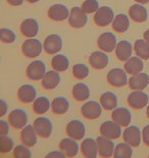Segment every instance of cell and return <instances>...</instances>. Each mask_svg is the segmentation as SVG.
Segmentation results:
<instances>
[{
    "label": "cell",
    "instance_id": "cell-27",
    "mask_svg": "<svg viewBox=\"0 0 149 158\" xmlns=\"http://www.w3.org/2000/svg\"><path fill=\"white\" fill-rule=\"evenodd\" d=\"M129 15L136 23H143L148 19L147 9L144 6L139 4L132 5L129 9Z\"/></svg>",
    "mask_w": 149,
    "mask_h": 158
},
{
    "label": "cell",
    "instance_id": "cell-32",
    "mask_svg": "<svg viewBox=\"0 0 149 158\" xmlns=\"http://www.w3.org/2000/svg\"><path fill=\"white\" fill-rule=\"evenodd\" d=\"M130 20L125 14H120L112 21V29L118 33H124L129 29Z\"/></svg>",
    "mask_w": 149,
    "mask_h": 158
},
{
    "label": "cell",
    "instance_id": "cell-36",
    "mask_svg": "<svg viewBox=\"0 0 149 158\" xmlns=\"http://www.w3.org/2000/svg\"><path fill=\"white\" fill-rule=\"evenodd\" d=\"M133 155V150L132 146L128 143H120L116 145L115 148V153L113 156L116 158H130Z\"/></svg>",
    "mask_w": 149,
    "mask_h": 158
},
{
    "label": "cell",
    "instance_id": "cell-40",
    "mask_svg": "<svg viewBox=\"0 0 149 158\" xmlns=\"http://www.w3.org/2000/svg\"><path fill=\"white\" fill-rule=\"evenodd\" d=\"M14 156L20 158H30L32 156L31 151L26 145H18L14 149Z\"/></svg>",
    "mask_w": 149,
    "mask_h": 158
},
{
    "label": "cell",
    "instance_id": "cell-16",
    "mask_svg": "<svg viewBox=\"0 0 149 158\" xmlns=\"http://www.w3.org/2000/svg\"><path fill=\"white\" fill-rule=\"evenodd\" d=\"M47 15L52 21L61 22L69 17V10L63 4H54L48 9Z\"/></svg>",
    "mask_w": 149,
    "mask_h": 158
},
{
    "label": "cell",
    "instance_id": "cell-28",
    "mask_svg": "<svg viewBox=\"0 0 149 158\" xmlns=\"http://www.w3.org/2000/svg\"><path fill=\"white\" fill-rule=\"evenodd\" d=\"M125 70L127 73L131 74V75H135L138 73H141V71L143 70L144 68V64L142 62L141 58L139 56H134V58H130L128 61L126 62L125 64Z\"/></svg>",
    "mask_w": 149,
    "mask_h": 158
},
{
    "label": "cell",
    "instance_id": "cell-35",
    "mask_svg": "<svg viewBox=\"0 0 149 158\" xmlns=\"http://www.w3.org/2000/svg\"><path fill=\"white\" fill-rule=\"evenodd\" d=\"M134 49L139 58L142 60H148L149 59V43L146 40L139 39L136 40L134 44Z\"/></svg>",
    "mask_w": 149,
    "mask_h": 158
},
{
    "label": "cell",
    "instance_id": "cell-9",
    "mask_svg": "<svg viewBox=\"0 0 149 158\" xmlns=\"http://www.w3.org/2000/svg\"><path fill=\"white\" fill-rule=\"evenodd\" d=\"M100 134L105 138H108L110 140H116L119 139L122 135V129L120 125L116 122L112 121H105L100 126Z\"/></svg>",
    "mask_w": 149,
    "mask_h": 158
},
{
    "label": "cell",
    "instance_id": "cell-7",
    "mask_svg": "<svg viewBox=\"0 0 149 158\" xmlns=\"http://www.w3.org/2000/svg\"><path fill=\"white\" fill-rule=\"evenodd\" d=\"M128 104L133 109L140 110L147 106L148 96L142 90H134L128 96Z\"/></svg>",
    "mask_w": 149,
    "mask_h": 158
},
{
    "label": "cell",
    "instance_id": "cell-41",
    "mask_svg": "<svg viewBox=\"0 0 149 158\" xmlns=\"http://www.w3.org/2000/svg\"><path fill=\"white\" fill-rule=\"evenodd\" d=\"M82 8L87 14H93V12H96L99 8V2L97 0H85L82 4Z\"/></svg>",
    "mask_w": 149,
    "mask_h": 158
},
{
    "label": "cell",
    "instance_id": "cell-24",
    "mask_svg": "<svg viewBox=\"0 0 149 158\" xmlns=\"http://www.w3.org/2000/svg\"><path fill=\"white\" fill-rule=\"evenodd\" d=\"M59 149L65 154L66 157H75L79 152V145L74 139H63L59 143Z\"/></svg>",
    "mask_w": 149,
    "mask_h": 158
},
{
    "label": "cell",
    "instance_id": "cell-23",
    "mask_svg": "<svg viewBox=\"0 0 149 158\" xmlns=\"http://www.w3.org/2000/svg\"><path fill=\"white\" fill-rule=\"evenodd\" d=\"M149 83V76L146 73H138L130 78L129 86L133 90H143Z\"/></svg>",
    "mask_w": 149,
    "mask_h": 158
},
{
    "label": "cell",
    "instance_id": "cell-47",
    "mask_svg": "<svg viewBox=\"0 0 149 158\" xmlns=\"http://www.w3.org/2000/svg\"><path fill=\"white\" fill-rule=\"evenodd\" d=\"M144 39L147 41V42L149 43V29L148 30H146L144 32Z\"/></svg>",
    "mask_w": 149,
    "mask_h": 158
},
{
    "label": "cell",
    "instance_id": "cell-6",
    "mask_svg": "<svg viewBox=\"0 0 149 158\" xmlns=\"http://www.w3.org/2000/svg\"><path fill=\"white\" fill-rule=\"evenodd\" d=\"M27 76L30 80L38 81L44 77L46 73V66L42 61H34L28 66Z\"/></svg>",
    "mask_w": 149,
    "mask_h": 158
},
{
    "label": "cell",
    "instance_id": "cell-15",
    "mask_svg": "<svg viewBox=\"0 0 149 158\" xmlns=\"http://www.w3.org/2000/svg\"><path fill=\"white\" fill-rule=\"evenodd\" d=\"M44 50L48 53V55H54L58 52L62 48V39L61 37L57 34H51L46 39L44 40L43 43Z\"/></svg>",
    "mask_w": 149,
    "mask_h": 158
},
{
    "label": "cell",
    "instance_id": "cell-48",
    "mask_svg": "<svg viewBox=\"0 0 149 158\" xmlns=\"http://www.w3.org/2000/svg\"><path fill=\"white\" fill-rule=\"evenodd\" d=\"M135 1L140 3V4H146V3L149 2V0H135Z\"/></svg>",
    "mask_w": 149,
    "mask_h": 158
},
{
    "label": "cell",
    "instance_id": "cell-21",
    "mask_svg": "<svg viewBox=\"0 0 149 158\" xmlns=\"http://www.w3.org/2000/svg\"><path fill=\"white\" fill-rule=\"evenodd\" d=\"M37 132L34 125H26L22 128L21 141L28 147H33L37 144Z\"/></svg>",
    "mask_w": 149,
    "mask_h": 158
},
{
    "label": "cell",
    "instance_id": "cell-10",
    "mask_svg": "<svg viewBox=\"0 0 149 158\" xmlns=\"http://www.w3.org/2000/svg\"><path fill=\"white\" fill-rule=\"evenodd\" d=\"M34 127L38 135L43 139L49 138L52 134V122L46 117H38L34 121Z\"/></svg>",
    "mask_w": 149,
    "mask_h": 158
},
{
    "label": "cell",
    "instance_id": "cell-42",
    "mask_svg": "<svg viewBox=\"0 0 149 158\" xmlns=\"http://www.w3.org/2000/svg\"><path fill=\"white\" fill-rule=\"evenodd\" d=\"M9 131V125L8 122H6L5 120H0V135H6Z\"/></svg>",
    "mask_w": 149,
    "mask_h": 158
},
{
    "label": "cell",
    "instance_id": "cell-33",
    "mask_svg": "<svg viewBox=\"0 0 149 158\" xmlns=\"http://www.w3.org/2000/svg\"><path fill=\"white\" fill-rule=\"evenodd\" d=\"M51 107L49 100L46 97H40L34 101L33 104V110L34 112L38 115H42L44 113H46Z\"/></svg>",
    "mask_w": 149,
    "mask_h": 158
},
{
    "label": "cell",
    "instance_id": "cell-11",
    "mask_svg": "<svg viewBox=\"0 0 149 158\" xmlns=\"http://www.w3.org/2000/svg\"><path fill=\"white\" fill-rule=\"evenodd\" d=\"M8 121L12 127L15 129H22L27 125L28 115L22 109H15L8 115Z\"/></svg>",
    "mask_w": 149,
    "mask_h": 158
},
{
    "label": "cell",
    "instance_id": "cell-25",
    "mask_svg": "<svg viewBox=\"0 0 149 158\" xmlns=\"http://www.w3.org/2000/svg\"><path fill=\"white\" fill-rule=\"evenodd\" d=\"M133 52V47L131 43L127 40H122L118 43L116 47V56L120 61L127 62L131 58Z\"/></svg>",
    "mask_w": 149,
    "mask_h": 158
},
{
    "label": "cell",
    "instance_id": "cell-30",
    "mask_svg": "<svg viewBox=\"0 0 149 158\" xmlns=\"http://www.w3.org/2000/svg\"><path fill=\"white\" fill-rule=\"evenodd\" d=\"M100 104L102 108L107 110V111L115 110L118 106V97L112 91H106V93L101 94Z\"/></svg>",
    "mask_w": 149,
    "mask_h": 158
},
{
    "label": "cell",
    "instance_id": "cell-19",
    "mask_svg": "<svg viewBox=\"0 0 149 158\" xmlns=\"http://www.w3.org/2000/svg\"><path fill=\"white\" fill-rule=\"evenodd\" d=\"M21 33L23 34L25 37H29V38H33L38 34L39 31V24L35 19H27L22 22L20 27Z\"/></svg>",
    "mask_w": 149,
    "mask_h": 158
},
{
    "label": "cell",
    "instance_id": "cell-45",
    "mask_svg": "<svg viewBox=\"0 0 149 158\" xmlns=\"http://www.w3.org/2000/svg\"><path fill=\"white\" fill-rule=\"evenodd\" d=\"M52 156H57V157H65V154L62 152L61 150L60 151H53V152H50L48 153L46 155L47 158H49V157H52Z\"/></svg>",
    "mask_w": 149,
    "mask_h": 158
},
{
    "label": "cell",
    "instance_id": "cell-43",
    "mask_svg": "<svg viewBox=\"0 0 149 158\" xmlns=\"http://www.w3.org/2000/svg\"><path fill=\"white\" fill-rule=\"evenodd\" d=\"M142 140L147 147H149V125H146L142 131Z\"/></svg>",
    "mask_w": 149,
    "mask_h": 158
},
{
    "label": "cell",
    "instance_id": "cell-14",
    "mask_svg": "<svg viewBox=\"0 0 149 158\" xmlns=\"http://www.w3.org/2000/svg\"><path fill=\"white\" fill-rule=\"evenodd\" d=\"M97 145H98V153L101 157L109 158L113 156L115 153V144L113 142L108 138H105L103 135L98 137L96 139Z\"/></svg>",
    "mask_w": 149,
    "mask_h": 158
},
{
    "label": "cell",
    "instance_id": "cell-8",
    "mask_svg": "<svg viewBox=\"0 0 149 158\" xmlns=\"http://www.w3.org/2000/svg\"><path fill=\"white\" fill-rule=\"evenodd\" d=\"M66 134L69 138L76 141H80L86 134V127L80 120H72L66 125Z\"/></svg>",
    "mask_w": 149,
    "mask_h": 158
},
{
    "label": "cell",
    "instance_id": "cell-4",
    "mask_svg": "<svg viewBox=\"0 0 149 158\" xmlns=\"http://www.w3.org/2000/svg\"><path fill=\"white\" fill-rule=\"evenodd\" d=\"M81 114L83 117L89 120H94L100 117L102 114V106L95 101H89L85 103L81 108Z\"/></svg>",
    "mask_w": 149,
    "mask_h": 158
},
{
    "label": "cell",
    "instance_id": "cell-3",
    "mask_svg": "<svg viewBox=\"0 0 149 158\" xmlns=\"http://www.w3.org/2000/svg\"><path fill=\"white\" fill-rule=\"evenodd\" d=\"M115 19L113 10L108 6H102L98 8L94 15V23L98 27H106L112 23Z\"/></svg>",
    "mask_w": 149,
    "mask_h": 158
},
{
    "label": "cell",
    "instance_id": "cell-31",
    "mask_svg": "<svg viewBox=\"0 0 149 158\" xmlns=\"http://www.w3.org/2000/svg\"><path fill=\"white\" fill-rule=\"evenodd\" d=\"M69 101L63 97H57L52 101L51 103V109L52 112L56 115H62L65 114L69 111Z\"/></svg>",
    "mask_w": 149,
    "mask_h": 158
},
{
    "label": "cell",
    "instance_id": "cell-46",
    "mask_svg": "<svg viewBox=\"0 0 149 158\" xmlns=\"http://www.w3.org/2000/svg\"><path fill=\"white\" fill-rule=\"evenodd\" d=\"M8 2V4H10L12 6H18V5H22L24 2V0H6Z\"/></svg>",
    "mask_w": 149,
    "mask_h": 158
},
{
    "label": "cell",
    "instance_id": "cell-37",
    "mask_svg": "<svg viewBox=\"0 0 149 158\" xmlns=\"http://www.w3.org/2000/svg\"><path fill=\"white\" fill-rule=\"evenodd\" d=\"M73 75L77 79H85L89 75V68L84 64H76L73 67Z\"/></svg>",
    "mask_w": 149,
    "mask_h": 158
},
{
    "label": "cell",
    "instance_id": "cell-50",
    "mask_svg": "<svg viewBox=\"0 0 149 158\" xmlns=\"http://www.w3.org/2000/svg\"><path fill=\"white\" fill-rule=\"evenodd\" d=\"M146 115H147V117L149 118V106L147 107V109H146Z\"/></svg>",
    "mask_w": 149,
    "mask_h": 158
},
{
    "label": "cell",
    "instance_id": "cell-5",
    "mask_svg": "<svg viewBox=\"0 0 149 158\" xmlns=\"http://www.w3.org/2000/svg\"><path fill=\"white\" fill-rule=\"evenodd\" d=\"M126 70L120 68H115L110 70L107 74V82L115 87H123L128 82Z\"/></svg>",
    "mask_w": 149,
    "mask_h": 158
},
{
    "label": "cell",
    "instance_id": "cell-18",
    "mask_svg": "<svg viewBox=\"0 0 149 158\" xmlns=\"http://www.w3.org/2000/svg\"><path fill=\"white\" fill-rule=\"evenodd\" d=\"M112 118L115 122H116L120 126H127L130 125L132 120L131 112L126 108H116L112 113Z\"/></svg>",
    "mask_w": 149,
    "mask_h": 158
},
{
    "label": "cell",
    "instance_id": "cell-44",
    "mask_svg": "<svg viewBox=\"0 0 149 158\" xmlns=\"http://www.w3.org/2000/svg\"><path fill=\"white\" fill-rule=\"evenodd\" d=\"M7 109H8V106L7 104L4 100H1L0 101V116H4L5 113L7 112Z\"/></svg>",
    "mask_w": 149,
    "mask_h": 158
},
{
    "label": "cell",
    "instance_id": "cell-39",
    "mask_svg": "<svg viewBox=\"0 0 149 158\" xmlns=\"http://www.w3.org/2000/svg\"><path fill=\"white\" fill-rule=\"evenodd\" d=\"M14 149V141L6 135H1L0 139V152L8 153Z\"/></svg>",
    "mask_w": 149,
    "mask_h": 158
},
{
    "label": "cell",
    "instance_id": "cell-22",
    "mask_svg": "<svg viewBox=\"0 0 149 158\" xmlns=\"http://www.w3.org/2000/svg\"><path fill=\"white\" fill-rule=\"evenodd\" d=\"M109 59L106 56V53L102 52H94L91 53L89 58V63L92 68L96 69V70H101V69L106 68L108 65Z\"/></svg>",
    "mask_w": 149,
    "mask_h": 158
},
{
    "label": "cell",
    "instance_id": "cell-38",
    "mask_svg": "<svg viewBox=\"0 0 149 158\" xmlns=\"http://www.w3.org/2000/svg\"><path fill=\"white\" fill-rule=\"evenodd\" d=\"M17 39L15 33L10 29H6V28H1L0 29V40L3 43H12Z\"/></svg>",
    "mask_w": 149,
    "mask_h": 158
},
{
    "label": "cell",
    "instance_id": "cell-2",
    "mask_svg": "<svg viewBox=\"0 0 149 158\" xmlns=\"http://www.w3.org/2000/svg\"><path fill=\"white\" fill-rule=\"evenodd\" d=\"M44 48L42 43L40 42L38 39H28L22 44V52L25 56L30 59L37 58L38 56H40L41 52Z\"/></svg>",
    "mask_w": 149,
    "mask_h": 158
},
{
    "label": "cell",
    "instance_id": "cell-49",
    "mask_svg": "<svg viewBox=\"0 0 149 158\" xmlns=\"http://www.w3.org/2000/svg\"><path fill=\"white\" fill-rule=\"evenodd\" d=\"M26 1H28L29 3H36L39 1V0H26Z\"/></svg>",
    "mask_w": 149,
    "mask_h": 158
},
{
    "label": "cell",
    "instance_id": "cell-13",
    "mask_svg": "<svg viewBox=\"0 0 149 158\" xmlns=\"http://www.w3.org/2000/svg\"><path fill=\"white\" fill-rule=\"evenodd\" d=\"M141 135L142 132L138 126L131 125L128 126L123 134L124 141L132 147H138L141 144Z\"/></svg>",
    "mask_w": 149,
    "mask_h": 158
},
{
    "label": "cell",
    "instance_id": "cell-29",
    "mask_svg": "<svg viewBox=\"0 0 149 158\" xmlns=\"http://www.w3.org/2000/svg\"><path fill=\"white\" fill-rule=\"evenodd\" d=\"M72 94L74 99L78 102L87 101L90 97V89L85 83H77L72 89Z\"/></svg>",
    "mask_w": 149,
    "mask_h": 158
},
{
    "label": "cell",
    "instance_id": "cell-26",
    "mask_svg": "<svg viewBox=\"0 0 149 158\" xmlns=\"http://www.w3.org/2000/svg\"><path fill=\"white\" fill-rule=\"evenodd\" d=\"M60 82V75L58 74V71L53 70L46 72L44 77L42 78V86L47 90L54 89L57 87V85Z\"/></svg>",
    "mask_w": 149,
    "mask_h": 158
},
{
    "label": "cell",
    "instance_id": "cell-17",
    "mask_svg": "<svg viewBox=\"0 0 149 158\" xmlns=\"http://www.w3.org/2000/svg\"><path fill=\"white\" fill-rule=\"evenodd\" d=\"M36 88L33 85L25 84L18 88V98L22 103L24 104H30L33 101L36 100Z\"/></svg>",
    "mask_w": 149,
    "mask_h": 158
},
{
    "label": "cell",
    "instance_id": "cell-1",
    "mask_svg": "<svg viewBox=\"0 0 149 158\" xmlns=\"http://www.w3.org/2000/svg\"><path fill=\"white\" fill-rule=\"evenodd\" d=\"M88 22L87 12L82 7H73L69 17V24L75 29L83 28Z\"/></svg>",
    "mask_w": 149,
    "mask_h": 158
},
{
    "label": "cell",
    "instance_id": "cell-34",
    "mask_svg": "<svg viewBox=\"0 0 149 158\" xmlns=\"http://www.w3.org/2000/svg\"><path fill=\"white\" fill-rule=\"evenodd\" d=\"M51 66L54 70L58 72H65L68 70L69 66V61L65 56L56 55L51 60Z\"/></svg>",
    "mask_w": 149,
    "mask_h": 158
},
{
    "label": "cell",
    "instance_id": "cell-20",
    "mask_svg": "<svg viewBox=\"0 0 149 158\" xmlns=\"http://www.w3.org/2000/svg\"><path fill=\"white\" fill-rule=\"evenodd\" d=\"M82 155L86 158H95L98 154V145L97 141L92 138L85 139L81 145Z\"/></svg>",
    "mask_w": 149,
    "mask_h": 158
},
{
    "label": "cell",
    "instance_id": "cell-12",
    "mask_svg": "<svg viewBox=\"0 0 149 158\" xmlns=\"http://www.w3.org/2000/svg\"><path fill=\"white\" fill-rule=\"evenodd\" d=\"M98 47L102 50V52H112L116 49V37L110 32H105L102 33L99 36V38L97 40Z\"/></svg>",
    "mask_w": 149,
    "mask_h": 158
}]
</instances>
